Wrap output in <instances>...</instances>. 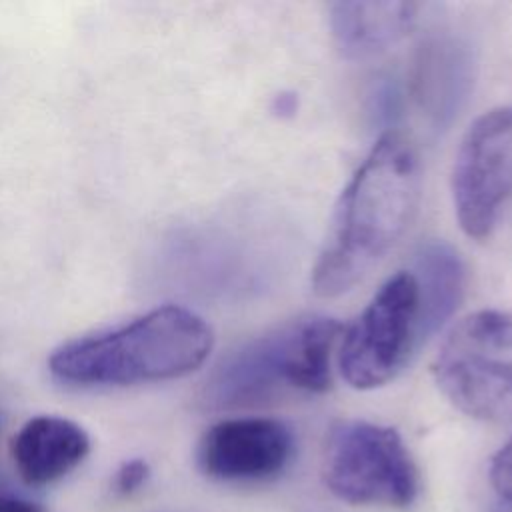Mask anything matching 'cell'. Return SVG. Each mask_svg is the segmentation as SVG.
<instances>
[{"instance_id": "6da1fadb", "label": "cell", "mask_w": 512, "mask_h": 512, "mask_svg": "<svg viewBox=\"0 0 512 512\" xmlns=\"http://www.w3.org/2000/svg\"><path fill=\"white\" fill-rule=\"evenodd\" d=\"M418 194L412 146L396 132L384 134L340 196L312 272L314 292L332 298L362 280L410 226Z\"/></svg>"}, {"instance_id": "7a4b0ae2", "label": "cell", "mask_w": 512, "mask_h": 512, "mask_svg": "<svg viewBox=\"0 0 512 512\" xmlns=\"http://www.w3.org/2000/svg\"><path fill=\"white\" fill-rule=\"evenodd\" d=\"M210 348L212 332L198 314L162 306L120 328L60 346L48 366L74 386H130L190 374Z\"/></svg>"}, {"instance_id": "3957f363", "label": "cell", "mask_w": 512, "mask_h": 512, "mask_svg": "<svg viewBox=\"0 0 512 512\" xmlns=\"http://www.w3.org/2000/svg\"><path fill=\"white\" fill-rule=\"evenodd\" d=\"M340 332L338 320L308 316L244 342L214 368L202 402L212 410H234L264 406L288 392H326Z\"/></svg>"}, {"instance_id": "277c9868", "label": "cell", "mask_w": 512, "mask_h": 512, "mask_svg": "<svg viewBox=\"0 0 512 512\" xmlns=\"http://www.w3.org/2000/svg\"><path fill=\"white\" fill-rule=\"evenodd\" d=\"M328 490L350 504L406 508L418 496V470L400 434L364 420L338 422L324 456Z\"/></svg>"}, {"instance_id": "5b68a950", "label": "cell", "mask_w": 512, "mask_h": 512, "mask_svg": "<svg viewBox=\"0 0 512 512\" xmlns=\"http://www.w3.org/2000/svg\"><path fill=\"white\" fill-rule=\"evenodd\" d=\"M420 344L418 290L410 270L390 276L346 328L338 352L342 378L368 390L386 384Z\"/></svg>"}, {"instance_id": "8992f818", "label": "cell", "mask_w": 512, "mask_h": 512, "mask_svg": "<svg viewBox=\"0 0 512 512\" xmlns=\"http://www.w3.org/2000/svg\"><path fill=\"white\" fill-rule=\"evenodd\" d=\"M460 228L484 240L512 200V106L482 114L466 132L452 172Z\"/></svg>"}, {"instance_id": "52a82bcc", "label": "cell", "mask_w": 512, "mask_h": 512, "mask_svg": "<svg viewBox=\"0 0 512 512\" xmlns=\"http://www.w3.org/2000/svg\"><path fill=\"white\" fill-rule=\"evenodd\" d=\"M294 454L292 430L274 418H230L210 426L198 444L204 474L226 482L278 476Z\"/></svg>"}, {"instance_id": "ba28073f", "label": "cell", "mask_w": 512, "mask_h": 512, "mask_svg": "<svg viewBox=\"0 0 512 512\" xmlns=\"http://www.w3.org/2000/svg\"><path fill=\"white\" fill-rule=\"evenodd\" d=\"M498 354L444 342L434 362L440 390L476 420H512V362Z\"/></svg>"}, {"instance_id": "9c48e42d", "label": "cell", "mask_w": 512, "mask_h": 512, "mask_svg": "<svg viewBox=\"0 0 512 512\" xmlns=\"http://www.w3.org/2000/svg\"><path fill=\"white\" fill-rule=\"evenodd\" d=\"M474 84V52L450 32L428 36L412 70V92L434 126H446L466 102Z\"/></svg>"}, {"instance_id": "30bf717a", "label": "cell", "mask_w": 512, "mask_h": 512, "mask_svg": "<svg viewBox=\"0 0 512 512\" xmlns=\"http://www.w3.org/2000/svg\"><path fill=\"white\" fill-rule=\"evenodd\" d=\"M88 450L90 438L84 428L60 416H36L12 440L16 470L32 486L66 476L86 458Z\"/></svg>"}, {"instance_id": "8fae6325", "label": "cell", "mask_w": 512, "mask_h": 512, "mask_svg": "<svg viewBox=\"0 0 512 512\" xmlns=\"http://www.w3.org/2000/svg\"><path fill=\"white\" fill-rule=\"evenodd\" d=\"M418 4L398 0H344L330 6V28L346 58L378 56L416 24Z\"/></svg>"}, {"instance_id": "7c38bea8", "label": "cell", "mask_w": 512, "mask_h": 512, "mask_svg": "<svg viewBox=\"0 0 512 512\" xmlns=\"http://www.w3.org/2000/svg\"><path fill=\"white\" fill-rule=\"evenodd\" d=\"M420 342L432 336L458 308L464 294V264L444 240H430L414 254Z\"/></svg>"}, {"instance_id": "4fadbf2b", "label": "cell", "mask_w": 512, "mask_h": 512, "mask_svg": "<svg viewBox=\"0 0 512 512\" xmlns=\"http://www.w3.org/2000/svg\"><path fill=\"white\" fill-rule=\"evenodd\" d=\"M444 342L500 354L508 352L512 350V314L500 310L474 312L460 320Z\"/></svg>"}, {"instance_id": "5bb4252c", "label": "cell", "mask_w": 512, "mask_h": 512, "mask_svg": "<svg viewBox=\"0 0 512 512\" xmlns=\"http://www.w3.org/2000/svg\"><path fill=\"white\" fill-rule=\"evenodd\" d=\"M490 482L500 498H512V438L494 454L490 462Z\"/></svg>"}, {"instance_id": "9a60e30c", "label": "cell", "mask_w": 512, "mask_h": 512, "mask_svg": "<svg viewBox=\"0 0 512 512\" xmlns=\"http://www.w3.org/2000/svg\"><path fill=\"white\" fill-rule=\"evenodd\" d=\"M148 474H150V468L144 460H140V458L128 460L116 470L114 486L120 494H132L146 482Z\"/></svg>"}, {"instance_id": "2e32d148", "label": "cell", "mask_w": 512, "mask_h": 512, "mask_svg": "<svg viewBox=\"0 0 512 512\" xmlns=\"http://www.w3.org/2000/svg\"><path fill=\"white\" fill-rule=\"evenodd\" d=\"M0 512H44V510L24 498L0 496Z\"/></svg>"}, {"instance_id": "e0dca14e", "label": "cell", "mask_w": 512, "mask_h": 512, "mask_svg": "<svg viewBox=\"0 0 512 512\" xmlns=\"http://www.w3.org/2000/svg\"><path fill=\"white\" fill-rule=\"evenodd\" d=\"M492 512H512V498H500V502L492 508Z\"/></svg>"}]
</instances>
